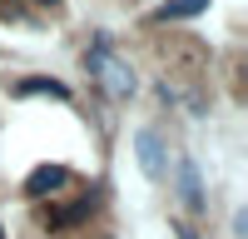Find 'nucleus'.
I'll use <instances>...</instances> for the list:
<instances>
[{"mask_svg":"<svg viewBox=\"0 0 248 239\" xmlns=\"http://www.w3.org/2000/svg\"><path fill=\"white\" fill-rule=\"evenodd\" d=\"M85 65H90V75L105 80V90H109L114 100L134 95V70L114 60V40H109V35H99V40H94V50H85Z\"/></svg>","mask_w":248,"mask_h":239,"instance_id":"obj_1","label":"nucleus"},{"mask_svg":"<svg viewBox=\"0 0 248 239\" xmlns=\"http://www.w3.org/2000/svg\"><path fill=\"white\" fill-rule=\"evenodd\" d=\"M94 209H99V194H94V189L79 194V199H70V205H45V209H40V229H50V234L75 229V224H85Z\"/></svg>","mask_w":248,"mask_h":239,"instance_id":"obj_2","label":"nucleus"},{"mask_svg":"<svg viewBox=\"0 0 248 239\" xmlns=\"http://www.w3.org/2000/svg\"><path fill=\"white\" fill-rule=\"evenodd\" d=\"M65 185H70V165H40V170L25 174V199H45Z\"/></svg>","mask_w":248,"mask_h":239,"instance_id":"obj_3","label":"nucleus"},{"mask_svg":"<svg viewBox=\"0 0 248 239\" xmlns=\"http://www.w3.org/2000/svg\"><path fill=\"white\" fill-rule=\"evenodd\" d=\"M15 95L25 100V95H50V100H70V85H60V80L50 75H25V80H15Z\"/></svg>","mask_w":248,"mask_h":239,"instance_id":"obj_4","label":"nucleus"},{"mask_svg":"<svg viewBox=\"0 0 248 239\" xmlns=\"http://www.w3.org/2000/svg\"><path fill=\"white\" fill-rule=\"evenodd\" d=\"M134 145H139V154H144V174H164V145H159V135L154 130H139L134 135Z\"/></svg>","mask_w":248,"mask_h":239,"instance_id":"obj_5","label":"nucleus"},{"mask_svg":"<svg viewBox=\"0 0 248 239\" xmlns=\"http://www.w3.org/2000/svg\"><path fill=\"white\" fill-rule=\"evenodd\" d=\"M179 185H184V205L194 214H203V189H199V174H194L189 159H179Z\"/></svg>","mask_w":248,"mask_h":239,"instance_id":"obj_6","label":"nucleus"},{"mask_svg":"<svg viewBox=\"0 0 248 239\" xmlns=\"http://www.w3.org/2000/svg\"><path fill=\"white\" fill-rule=\"evenodd\" d=\"M209 10V0H164L154 10V20H189V15H203Z\"/></svg>","mask_w":248,"mask_h":239,"instance_id":"obj_7","label":"nucleus"},{"mask_svg":"<svg viewBox=\"0 0 248 239\" xmlns=\"http://www.w3.org/2000/svg\"><path fill=\"white\" fill-rule=\"evenodd\" d=\"M30 5H40V10H55V5H60V0H30Z\"/></svg>","mask_w":248,"mask_h":239,"instance_id":"obj_8","label":"nucleus"},{"mask_svg":"<svg viewBox=\"0 0 248 239\" xmlns=\"http://www.w3.org/2000/svg\"><path fill=\"white\" fill-rule=\"evenodd\" d=\"M0 239H5V229H0Z\"/></svg>","mask_w":248,"mask_h":239,"instance_id":"obj_9","label":"nucleus"}]
</instances>
